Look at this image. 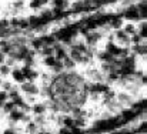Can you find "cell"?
<instances>
[{"mask_svg": "<svg viewBox=\"0 0 147 134\" xmlns=\"http://www.w3.org/2000/svg\"><path fill=\"white\" fill-rule=\"evenodd\" d=\"M116 100H117L123 107H130L131 103L134 101V96H131V94L127 93V91H119V93L116 94Z\"/></svg>", "mask_w": 147, "mask_h": 134, "instance_id": "obj_1", "label": "cell"}, {"mask_svg": "<svg viewBox=\"0 0 147 134\" xmlns=\"http://www.w3.org/2000/svg\"><path fill=\"white\" fill-rule=\"evenodd\" d=\"M20 91H23L26 96H37L39 94V87L34 84V83H30V81H24L20 84L19 87Z\"/></svg>", "mask_w": 147, "mask_h": 134, "instance_id": "obj_2", "label": "cell"}, {"mask_svg": "<svg viewBox=\"0 0 147 134\" xmlns=\"http://www.w3.org/2000/svg\"><path fill=\"white\" fill-rule=\"evenodd\" d=\"M130 50H131V53H134L136 56L144 57L147 54V42L146 40H142L139 44H131L130 46Z\"/></svg>", "mask_w": 147, "mask_h": 134, "instance_id": "obj_3", "label": "cell"}, {"mask_svg": "<svg viewBox=\"0 0 147 134\" xmlns=\"http://www.w3.org/2000/svg\"><path fill=\"white\" fill-rule=\"evenodd\" d=\"M10 76H11V80H13L14 83H17V84H22V83L26 81V79H24V76H23L22 70H20V67H17V66L11 67V70H10Z\"/></svg>", "mask_w": 147, "mask_h": 134, "instance_id": "obj_4", "label": "cell"}, {"mask_svg": "<svg viewBox=\"0 0 147 134\" xmlns=\"http://www.w3.org/2000/svg\"><path fill=\"white\" fill-rule=\"evenodd\" d=\"M120 48H121V47L117 44L116 42H107L104 50H106L107 53H110L113 57H119V56H120Z\"/></svg>", "mask_w": 147, "mask_h": 134, "instance_id": "obj_5", "label": "cell"}, {"mask_svg": "<svg viewBox=\"0 0 147 134\" xmlns=\"http://www.w3.org/2000/svg\"><path fill=\"white\" fill-rule=\"evenodd\" d=\"M23 114H24V113H23L20 108H14V110H11V111L7 114V119H9V121H11V123H20Z\"/></svg>", "mask_w": 147, "mask_h": 134, "instance_id": "obj_6", "label": "cell"}, {"mask_svg": "<svg viewBox=\"0 0 147 134\" xmlns=\"http://www.w3.org/2000/svg\"><path fill=\"white\" fill-rule=\"evenodd\" d=\"M30 111L33 114H46L47 113V107H46L45 101L43 103H33L32 107H30Z\"/></svg>", "mask_w": 147, "mask_h": 134, "instance_id": "obj_7", "label": "cell"}, {"mask_svg": "<svg viewBox=\"0 0 147 134\" xmlns=\"http://www.w3.org/2000/svg\"><path fill=\"white\" fill-rule=\"evenodd\" d=\"M94 57H97L98 61L100 63H111V60L114 59L110 53H107L106 50H103V51H96V56Z\"/></svg>", "mask_w": 147, "mask_h": 134, "instance_id": "obj_8", "label": "cell"}, {"mask_svg": "<svg viewBox=\"0 0 147 134\" xmlns=\"http://www.w3.org/2000/svg\"><path fill=\"white\" fill-rule=\"evenodd\" d=\"M121 30H123L127 36H131V34L137 33V26H136V23H133V22H130V23H123Z\"/></svg>", "mask_w": 147, "mask_h": 134, "instance_id": "obj_9", "label": "cell"}, {"mask_svg": "<svg viewBox=\"0 0 147 134\" xmlns=\"http://www.w3.org/2000/svg\"><path fill=\"white\" fill-rule=\"evenodd\" d=\"M60 127H66V129H71L74 127V117L70 116V114H63V119H61V126Z\"/></svg>", "mask_w": 147, "mask_h": 134, "instance_id": "obj_10", "label": "cell"}, {"mask_svg": "<svg viewBox=\"0 0 147 134\" xmlns=\"http://www.w3.org/2000/svg\"><path fill=\"white\" fill-rule=\"evenodd\" d=\"M32 121L40 129V127H43V126L47 123V119H46V114H33Z\"/></svg>", "mask_w": 147, "mask_h": 134, "instance_id": "obj_11", "label": "cell"}, {"mask_svg": "<svg viewBox=\"0 0 147 134\" xmlns=\"http://www.w3.org/2000/svg\"><path fill=\"white\" fill-rule=\"evenodd\" d=\"M49 3L53 4V9H60V10H66L70 4V1L67 0H49Z\"/></svg>", "mask_w": 147, "mask_h": 134, "instance_id": "obj_12", "label": "cell"}, {"mask_svg": "<svg viewBox=\"0 0 147 134\" xmlns=\"http://www.w3.org/2000/svg\"><path fill=\"white\" fill-rule=\"evenodd\" d=\"M137 34H139L143 40L147 39V23H146V20H142L140 24L137 26Z\"/></svg>", "mask_w": 147, "mask_h": 134, "instance_id": "obj_13", "label": "cell"}, {"mask_svg": "<svg viewBox=\"0 0 147 134\" xmlns=\"http://www.w3.org/2000/svg\"><path fill=\"white\" fill-rule=\"evenodd\" d=\"M61 61H63L64 70H67V71H69V70H74V69H76V66H77V64H76V63H74V61L70 59V56H69V54H67V56H66V57H64Z\"/></svg>", "mask_w": 147, "mask_h": 134, "instance_id": "obj_14", "label": "cell"}, {"mask_svg": "<svg viewBox=\"0 0 147 134\" xmlns=\"http://www.w3.org/2000/svg\"><path fill=\"white\" fill-rule=\"evenodd\" d=\"M30 46H32L30 48H33L34 51H37V53H39V50H40V48L45 46V44H43V40H42V36H40V37H34V39H32Z\"/></svg>", "mask_w": 147, "mask_h": 134, "instance_id": "obj_15", "label": "cell"}, {"mask_svg": "<svg viewBox=\"0 0 147 134\" xmlns=\"http://www.w3.org/2000/svg\"><path fill=\"white\" fill-rule=\"evenodd\" d=\"M16 108V106H14V103L11 101V100H7V101H4L3 103V106H1V111L4 113V114H9L11 110H14Z\"/></svg>", "mask_w": 147, "mask_h": 134, "instance_id": "obj_16", "label": "cell"}, {"mask_svg": "<svg viewBox=\"0 0 147 134\" xmlns=\"http://www.w3.org/2000/svg\"><path fill=\"white\" fill-rule=\"evenodd\" d=\"M51 70V73L53 74H59V73H61V71H64V66H63V61L61 60H57L54 64H53V67L50 69Z\"/></svg>", "mask_w": 147, "mask_h": 134, "instance_id": "obj_17", "label": "cell"}, {"mask_svg": "<svg viewBox=\"0 0 147 134\" xmlns=\"http://www.w3.org/2000/svg\"><path fill=\"white\" fill-rule=\"evenodd\" d=\"M10 7H11L13 11H22L23 7H24V0H13Z\"/></svg>", "mask_w": 147, "mask_h": 134, "instance_id": "obj_18", "label": "cell"}, {"mask_svg": "<svg viewBox=\"0 0 147 134\" xmlns=\"http://www.w3.org/2000/svg\"><path fill=\"white\" fill-rule=\"evenodd\" d=\"M133 131H134V134L147 133V121H146V120H142V121L139 123V126L133 129Z\"/></svg>", "mask_w": 147, "mask_h": 134, "instance_id": "obj_19", "label": "cell"}, {"mask_svg": "<svg viewBox=\"0 0 147 134\" xmlns=\"http://www.w3.org/2000/svg\"><path fill=\"white\" fill-rule=\"evenodd\" d=\"M39 53L43 56V57H46V56H51V54H54V48H53V44L51 46H43L40 50H39Z\"/></svg>", "mask_w": 147, "mask_h": 134, "instance_id": "obj_20", "label": "cell"}, {"mask_svg": "<svg viewBox=\"0 0 147 134\" xmlns=\"http://www.w3.org/2000/svg\"><path fill=\"white\" fill-rule=\"evenodd\" d=\"M57 61V59L51 54V56H46V57H43V64L47 67V69H51L53 67V64Z\"/></svg>", "mask_w": 147, "mask_h": 134, "instance_id": "obj_21", "label": "cell"}, {"mask_svg": "<svg viewBox=\"0 0 147 134\" xmlns=\"http://www.w3.org/2000/svg\"><path fill=\"white\" fill-rule=\"evenodd\" d=\"M74 126L86 129L87 127V117H74Z\"/></svg>", "mask_w": 147, "mask_h": 134, "instance_id": "obj_22", "label": "cell"}, {"mask_svg": "<svg viewBox=\"0 0 147 134\" xmlns=\"http://www.w3.org/2000/svg\"><path fill=\"white\" fill-rule=\"evenodd\" d=\"M26 131H27V134H36L39 131V127L30 120L29 123H26Z\"/></svg>", "mask_w": 147, "mask_h": 134, "instance_id": "obj_23", "label": "cell"}, {"mask_svg": "<svg viewBox=\"0 0 147 134\" xmlns=\"http://www.w3.org/2000/svg\"><path fill=\"white\" fill-rule=\"evenodd\" d=\"M11 101L14 103L16 108H20V107H22V106H23V104L26 103V98H24V97H23L22 94H19V96H16V97H14V98H13Z\"/></svg>", "mask_w": 147, "mask_h": 134, "instance_id": "obj_24", "label": "cell"}, {"mask_svg": "<svg viewBox=\"0 0 147 134\" xmlns=\"http://www.w3.org/2000/svg\"><path fill=\"white\" fill-rule=\"evenodd\" d=\"M10 70H11V67H9L7 64L1 63V64H0V77H7V76H10Z\"/></svg>", "mask_w": 147, "mask_h": 134, "instance_id": "obj_25", "label": "cell"}, {"mask_svg": "<svg viewBox=\"0 0 147 134\" xmlns=\"http://www.w3.org/2000/svg\"><path fill=\"white\" fill-rule=\"evenodd\" d=\"M29 7H30V9H32L33 11L43 9V6H42V3H40L39 0H30V1H29Z\"/></svg>", "mask_w": 147, "mask_h": 134, "instance_id": "obj_26", "label": "cell"}, {"mask_svg": "<svg viewBox=\"0 0 147 134\" xmlns=\"http://www.w3.org/2000/svg\"><path fill=\"white\" fill-rule=\"evenodd\" d=\"M7 94H9V100H13L16 96H19V94H20V90H19V87H14V86H13L11 89L7 91Z\"/></svg>", "mask_w": 147, "mask_h": 134, "instance_id": "obj_27", "label": "cell"}, {"mask_svg": "<svg viewBox=\"0 0 147 134\" xmlns=\"http://www.w3.org/2000/svg\"><path fill=\"white\" fill-rule=\"evenodd\" d=\"M7 100H9V94H7V91L0 90V108H1L3 103H4V101H7Z\"/></svg>", "mask_w": 147, "mask_h": 134, "instance_id": "obj_28", "label": "cell"}, {"mask_svg": "<svg viewBox=\"0 0 147 134\" xmlns=\"http://www.w3.org/2000/svg\"><path fill=\"white\" fill-rule=\"evenodd\" d=\"M70 134H84V129H82V127H71L70 129Z\"/></svg>", "mask_w": 147, "mask_h": 134, "instance_id": "obj_29", "label": "cell"}, {"mask_svg": "<svg viewBox=\"0 0 147 134\" xmlns=\"http://www.w3.org/2000/svg\"><path fill=\"white\" fill-rule=\"evenodd\" d=\"M0 134H1V131H0Z\"/></svg>", "mask_w": 147, "mask_h": 134, "instance_id": "obj_30", "label": "cell"}, {"mask_svg": "<svg viewBox=\"0 0 147 134\" xmlns=\"http://www.w3.org/2000/svg\"><path fill=\"white\" fill-rule=\"evenodd\" d=\"M0 64H1V63H0Z\"/></svg>", "mask_w": 147, "mask_h": 134, "instance_id": "obj_31", "label": "cell"}]
</instances>
